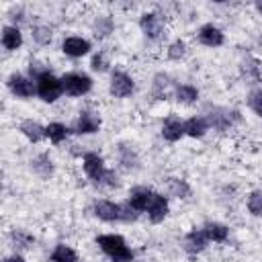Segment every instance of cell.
<instances>
[{
    "instance_id": "29",
    "label": "cell",
    "mask_w": 262,
    "mask_h": 262,
    "mask_svg": "<svg viewBox=\"0 0 262 262\" xmlns=\"http://www.w3.org/2000/svg\"><path fill=\"white\" fill-rule=\"evenodd\" d=\"M33 41L37 43V45H49L51 43V39H53V29L49 27V25H35L33 27Z\"/></svg>"
},
{
    "instance_id": "37",
    "label": "cell",
    "mask_w": 262,
    "mask_h": 262,
    "mask_svg": "<svg viewBox=\"0 0 262 262\" xmlns=\"http://www.w3.org/2000/svg\"><path fill=\"white\" fill-rule=\"evenodd\" d=\"M256 10H258V12L262 14V2H258V4H256Z\"/></svg>"
},
{
    "instance_id": "11",
    "label": "cell",
    "mask_w": 262,
    "mask_h": 262,
    "mask_svg": "<svg viewBox=\"0 0 262 262\" xmlns=\"http://www.w3.org/2000/svg\"><path fill=\"white\" fill-rule=\"evenodd\" d=\"M94 217L100 219V221H106V223H113V221H121V205L115 203V201H108V199H100L94 203Z\"/></svg>"
},
{
    "instance_id": "18",
    "label": "cell",
    "mask_w": 262,
    "mask_h": 262,
    "mask_svg": "<svg viewBox=\"0 0 262 262\" xmlns=\"http://www.w3.org/2000/svg\"><path fill=\"white\" fill-rule=\"evenodd\" d=\"M31 170H33L39 178L47 180V178L53 176V172H55V164H53L51 156L43 151V154H37V156L31 160Z\"/></svg>"
},
{
    "instance_id": "15",
    "label": "cell",
    "mask_w": 262,
    "mask_h": 262,
    "mask_svg": "<svg viewBox=\"0 0 262 262\" xmlns=\"http://www.w3.org/2000/svg\"><path fill=\"white\" fill-rule=\"evenodd\" d=\"M235 119H237V113H235V111H227V108H213V111L207 115L209 127H213V129H217V131L229 129Z\"/></svg>"
},
{
    "instance_id": "34",
    "label": "cell",
    "mask_w": 262,
    "mask_h": 262,
    "mask_svg": "<svg viewBox=\"0 0 262 262\" xmlns=\"http://www.w3.org/2000/svg\"><path fill=\"white\" fill-rule=\"evenodd\" d=\"M111 63H108V57L102 53V51H98V53H94L92 55V59H90V68L94 70V72H106V68H108Z\"/></svg>"
},
{
    "instance_id": "2",
    "label": "cell",
    "mask_w": 262,
    "mask_h": 262,
    "mask_svg": "<svg viewBox=\"0 0 262 262\" xmlns=\"http://www.w3.org/2000/svg\"><path fill=\"white\" fill-rule=\"evenodd\" d=\"M139 29L149 41H160L166 35V20L164 14L158 10H147L139 16Z\"/></svg>"
},
{
    "instance_id": "28",
    "label": "cell",
    "mask_w": 262,
    "mask_h": 262,
    "mask_svg": "<svg viewBox=\"0 0 262 262\" xmlns=\"http://www.w3.org/2000/svg\"><path fill=\"white\" fill-rule=\"evenodd\" d=\"M168 88H170V78L166 74H156L154 76V82H151V92L158 100L166 98L168 96Z\"/></svg>"
},
{
    "instance_id": "17",
    "label": "cell",
    "mask_w": 262,
    "mask_h": 262,
    "mask_svg": "<svg viewBox=\"0 0 262 262\" xmlns=\"http://www.w3.org/2000/svg\"><path fill=\"white\" fill-rule=\"evenodd\" d=\"M2 47L6 51H16L23 47V33L18 29V25H4L2 27Z\"/></svg>"
},
{
    "instance_id": "13",
    "label": "cell",
    "mask_w": 262,
    "mask_h": 262,
    "mask_svg": "<svg viewBox=\"0 0 262 262\" xmlns=\"http://www.w3.org/2000/svg\"><path fill=\"white\" fill-rule=\"evenodd\" d=\"M160 133H162V137H164L166 141L176 143V141H180V139L184 137V121H180L176 115H170V117L164 119Z\"/></svg>"
},
{
    "instance_id": "1",
    "label": "cell",
    "mask_w": 262,
    "mask_h": 262,
    "mask_svg": "<svg viewBox=\"0 0 262 262\" xmlns=\"http://www.w3.org/2000/svg\"><path fill=\"white\" fill-rule=\"evenodd\" d=\"M96 246L111 258V262H133L135 254L119 233H102L96 237Z\"/></svg>"
},
{
    "instance_id": "24",
    "label": "cell",
    "mask_w": 262,
    "mask_h": 262,
    "mask_svg": "<svg viewBox=\"0 0 262 262\" xmlns=\"http://www.w3.org/2000/svg\"><path fill=\"white\" fill-rule=\"evenodd\" d=\"M68 135H70V129H68L63 123H59V121H53V123L45 125V137H47L53 145H59L61 141H66Z\"/></svg>"
},
{
    "instance_id": "16",
    "label": "cell",
    "mask_w": 262,
    "mask_h": 262,
    "mask_svg": "<svg viewBox=\"0 0 262 262\" xmlns=\"http://www.w3.org/2000/svg\"><path fill=\"white\" fill-rule=\"evenodd\" d=\"M145 213H147V217H149L151 223H162V221L168 217V213H170L168 196L156 192V196H154V201H151V205H149V209H147Z\"/></svg>"
},
{
    "instance_id": "25",
    "label": "cell",
    "mask_w": 262,
    "mask_h": 262,
    "mask_svg": "<svg viewBox=\"0 0 262 262\" xmlns=\"http://www.w3.org/2000/svg\"><path fill=\"white\" fill-rule=\"evenodd\" d=\"M174 98L180 104H192L199 100V88L192 84H178L174 88Z\"/></svg>"
},
{
    "instance_id": "22",
    "label": "cell",
    "mask_w": 262,
    "mask_h": 262,
    "mask_svg": "<svg viewBox=\"0 0 262 262\" xmlns=\"http://www.w3.org/2000/svg\"><path fill=\"white\" fill-rule=\"evenodd\" d=\"M207 235L209 242H215V244H223L227 237H229V227L219 223V221H207L203 227H201Z\"/></svg>"
},
{
    "instance_id": "33",
    "label": "cell",
    "mask_w": 262,
    "mask_h": 262,
    "mask_svg": "<svg viewBox=\"0 0 262 262\" xmlns=\"http://www.w3.org/2000/svg\"><path fill=\"white\" fill-rule=\"evenodd\" d=\"M248 106H250L258 117H262V88H254V90L248 94Z\"/></svg>"
},
{
    "instance_id": "14",
    "label": "cell",
    "mask_w": 262,
    "mask_h": 262,
    "mask_svg": "<svg viewBox=\"0 0 262 262\" xmlns=\"http://www.w3.org/2000/svg\"><path fill=\"white\" fill-rule=\"evenodd\" d=\"M207 246H209V239H207L205 231H203V229H196V227L190 229V231L184 235V239H182V248H184V252H188L190 256L201 254Z\"/></svg>"
},
{
    "instance_id": "32",
    "label": "cell",
    "mask_w": 262,
    "mask_h": 262,
    "mask_svg": "<svg viewBox=\"0 0 262 262\" xmlns=\"http://www.w3.org/2000/svg\"><path fill=\"white\" fill-rule=\"evenodd\" d=\"M12 242H14V248H31L35 237L23 229H16V231H12Z\"/></svg>"
},
{
    "instance_id": "20",
    "label": "cell",
    "mask_w": 262,
    "mask_h": 262,
    "mask_svg": "<svg viewBox=\"0 0 262 262\" xmlns=\"http://www.w3.org/2000/svg\"><path fill=\"white\" fill-rule=\"evenodd\" d=\"M117 156H119V166H121L123 170H127V172L135 170V168L139 166V156H137V151H135L131 145H127V143H121V145L117 147Z\"/></svg>"
},
{
    "instance_id": "9",
    "label": "cell",
    "mask_w": 262,
    "mask_h": 262,
    "mask_svg": "<svg viewBox=\"0 0 262 262\" xmlns=\"http://www.w3.org/2000/svg\"><path fill=\"white\" fill-rule=\"evenodd\" d=\"M102 121H100V115L94 113V111H82L74 123V133L78 135H92V133H98Z\"/></svg>"
},
{
    "instance_id": "31",
    "label": "cell",
    "mask_w": 262,
    "mask_h": 262,
    "mask_svg": "<svg viewBox=\"0 0 262 262\" xmlns=\"http://www.w3.org/2000/svg\"><path fill=\"white\" fill-rule=\"evenodd\" d=\"M246 207L252 215L262 217V190H252L246 199Z\"/></svg>"
},
{
    "instance_id": "8",
    "label": "cell",
    "mask_w": 262,
    "mask_h": 262,
    "mask_svg": "<svg viewBox=\"0 0 262 262\" xmlns=\"http://www.w3.org/2000/svg\"><path fill=\"white\" fill-rule=\"evenodd\" d=\"M92 49V43L86 39V37H80V35H70L61 41V51L63 55L72 57V59H78V57H84L88 55Z\"/></svg>"
},
{
    "instance_id": "3",
    "label": "cell",
    "mask_w": 262,
    "mask_h": 262,
    "mask_svg": "<svg viewBox=\"0 0 262 262\" xmlns=\"http://www.w3.org/2000/svg\"><path fill=\"white\" fill-rule=\"evenodd\" d=\"M35 86H37V96L43 100V102H55L61 94H63V84H61V78H57L55 74L47 72L43 76H39L35 80Z\"/></svg>"
},
{
    "instance_id": "5",
    "label": "cell",
    "mask_w": 262,
    "mask_h": 262,
    "mask_svg": "<svg viewBox=\"0 0 262 262\" xmlns=\"http://www.w3.org/2000/svg\"><path fill=\"white\" fill-rule=\"evenodd\" d=\"M108 92H111V96H115V98H127V96H131V94L135 92V80H133L127 72L115 70V72L111 74Z\"/></svg>"
},
{
    "instance_id": "27",
    "label": "cell",
    "mask_w": 262,
    "mask_h": 262,
    "mask_svg": "<svg viewBox=\"0 0 262 262\" xmlns=\"http://www.w3.org/2000/svg\"><path fill=\"white\" fill-rule=\"evenodd\" d=\"M168 192L176 199H188L190 196V184L184 178H168Z\"/></svg>"
},
{
    "instance_id": "7",
    "label": "cell",
    "mask_w": 262,
    "mask_h": 262,
    "mask_svg": "<svg viewBox=\"0 0 262 262\" xmlns=\"http://www.w3.org/2000/svg\"><path fill=\"white\" fill-rule=\"evenodd\" d=\"M8 90L16 96V98H31L33 94H37V86H35V80L31 76H25V74H10L8 76Z\"/></svg>"
},
{
    "instance_id": "10",
    "label": "cell",
    "mask_w": 262,
    "mask_h": 262,
    "mask_svg": "<svg viewBox=\"0 0 262 262\" xmlns=\"http://www.w3.org/2000/svg\"><path fill=\"white\" fill-rule=\"evenodd\" d=\"M196 37H199V43H201V45L213 47V49H215V47H221V45L225 43V33H223L217 25H213V23H207V25L199 27Z\"/></svg>"
},
{
    "instance_id": "6",
    "label": "cell",
    "mask_w": 262,
    "mask_h": 262,
    "mask_svg": "<svg viewBox=\"0 0 262 262\" xmlns=\"http://www.w3.org/2000/svg\"><path fill=\"white\" fill-rule=\"evenodd\" d=\"M82 170H84V174L90 178V180H94V182H102V178L106 176V172H108V168H106V164H104V158L100 156V154H96V151H88V154H84V158H82Z\"/></svg>"
},
{
    "instance_id": "35",
    "label": "cell",
    "mask_w": 262,
    "mask_h": 262,
    "mask_svg": "<svg viewBox=\"0 0 262 262\" xmlns=\"http://www.w3.org/2000/svg\"><path fill=\"white\" fill-rule=\"evenodd\" d=\"M137 217H139V211H135L129 203H123V205H121V221L129 223V221H135Z\"/></svg>"
},
{
    "instance_id": "36",
    "label": "cell",
    "mask_w": 262,
    "mask_h": 262,
    "mask_svg": "<svg viewBox=\"0 0 262 262\" xmlns=\"http://www.w3.org/2000/svg\"><path fill=\"white\" fill-rule=\"evenodd\" d=\"M2 262H27V260H25L20 254H12V256H6Z\"/></svg>"
},
{
    "instance_id": "19",
    "label": "cell",
    "mask_w": 262,
    "mask_h": 262,
    "mask_svg": "<svg viewBox=\"0 0 262 262\" xmlns=\"http://www.w3.org/2000/svg\"><path fill=\"white\" fill-rule=\"evenodd\" d=\"M18 131H20L31 143H39L41 139H45V127H43L39 121H33V119H25V121L18 125Z\"/></svg>"
},
{
    "instance_id": "4",
    "label": "cell",
    "mask_w": 262,
    "mask_h": 262,
    "mask_svg": "<svg viewBox=\"0 0 262 262\" xmlns=\"http://www.w3.org/2000/svg\"><path fill=\"white\" fill-rule=\"evenodd\" d=\"M63 94L68 96H84L92 90V78L82 72H68L61 76Z\"/></svg>"
},
{
    "instance_id": "23",
    "label": "cell",
    "mask_w": 262,
    "mask_h": 262,
    "mask_svg": "<svg viewBox=\"0 0 262 262\" xmlns=\"http://www.w3.org/2000/svg\"><path fill=\"white\" fill-rule=\"evenodd\" d=\"M115 31V20L111 14H96L92 20V33L96 39H106Z\"/></svg>"
},
{
    "instance_id": "26",
    "label": "cell",
    "mask_w": 262,
    "mask_h": 262,
    "mask_svg": "<svg viewBox=\"0 0 262 262\" xmlns=\"http://www.w3.org/2000/svg\"><path fill=\"white\" fill-rule=\"evenodd\" d=\"M51 262H78V252L68 244H57L49 254Z\"/></svg>"
},
{
    "instance_id": "12",
    "label": "cell",
    "mask_w": 262,
    "mask_h": 262,
    "mask_svg": "<svg viewBox=\"0 0 262 262\" xmlns=\"http://www.w3.org/2000/svg\"><path fill=\"white\" fill-rule=\"evenodd\" d=\"M154 196H156V190H151V188H147V186H135V188L129 192L127 203H129L135 211L145 213V211L149 209V205H151Z\"/></svg>"
},
{
    "instance_id": "30",
    "label": "cell",
    "mask_w": 262,
    "mask_h": 262,
    "mask_svg": "<svg viewBox=\"0 0 262 262\" xmlns=\"http://www.w3.org/2000/svg\"><path fill=\"white\" fill-rule=\"evenodd\" d=\"M186 51H188L186 41H182V39H174V41L168 45L166 55H168V59H172V61H180V59L186 55Z\"/></svg>"
},
{
    "instance_id": "21",
    "label": "cell",
    "mask_w": 262,
    "mask_h": 262,
    "mask_svg": "<svg viewBox=\"0 0 262 262\" xmlns=\"http://www.w3.org/2000/svg\"><path fill=\"white\" fill-rule=\"evenodd\" d=\"M209 131V121L207 117H190L184 121V135L192 137V139H201L205 137V133Z\"/></svg>"
}]
</instances>
